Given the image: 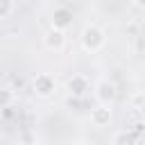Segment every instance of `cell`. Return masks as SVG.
<instances>
[{
  "label": "cell",
  "instance_id": "2",
  "mask_svg": "<svg viewBox=\"0 0 145 145\" xmlns=\"http://www.w3.org/2000/svg\"><path fill=\"white\" fill-rule=\"evenodd\" d=\"M54 88H57V82H54V77L50 72L36 75V79H34V93L39 97H50L54 93Z\"/></svg>",
  "mask_w": 145,
  "mask_h": 145
},
{
  "label": "cell",
  "instance_id": "7",
  "mask_svg": "<svg viewBox=\"0 0 145 145\" xmlns=\"http://www.w3.org/2000/svg\"><path fill=\"white\" fill-rule=\"evenodd\" d=\"M111 145H136L134 136L127 134V131H116L113 138H111Z\"/></svg>",
  "mask_w": 145,
  "mask_h": 145
},
{
  "label": "cell",
  "instance_id": "10",
  "mask_svg": "<svg viewBox=\"0 0 145 145\" xmlns=\"http://www.w3.org/2000/svg\"><path fill=\"white\" fill-rule=\"evenodd\" d=\"M9 100H11V93H9V88H5V104H9Z\"/></svg>",
  "mask_w": 145,
  "mask_h": 145
},
{
  "label": "cell",
  "instance_id": "9",
  "mask_svg": "<svg viewBox=\"0 0 145 145\" xmlns=\"http://www.w3.org/2000/svg\"><path fill=\"white\" fill-rule=\"evenodd\" d=\"M14 11V2H9V0H5L2 5H0V18H7L9 14Z\"/></svg>",
  "mask_w": 145,
  "mask_h": 145
},
{
  "label": "cell",
  "instance_id": "8",
  "mask_svg": "<svg viewBox=\"0 0 145 145\" xmlns=\"http://www.w3.org/2000/svg\"><path fill=\"white\" fill-rule=\"evenodd\" d=\"M52 20H54V27L63 29V27L68 25V20H70V18H68V11H66V9H57V11H54V18H52Z\"/></svg>",
  "mask_w": 145,
  "mask_h": 145
},
{
  "label": "cell",
  "instance_id": "5",
  "mask_svg": "<svg viewBox=\"0 0 145 145\" xmlns=\"http://www.w3.org/2000/svg\"><path fill=\"white\" fill-rule=\"evenodd\" d=\"M111 118H113L111 106H102V104H97V106L91 111V122H93L95 127H106V125L111 122Z\"/></svg>",
  "mask_w": 145,
  "mask_h": 145
},
{
  "label": "cell",
  "instance_id": "6",
  "mask_svg": "<svg viewBox=\"0 0 145 145\" xmlns=\"http://www.w3.org/2000/svg\"><path fill=\"white\" fill-rule=\"evenodd\" d=\"M68 91H70L72 95H82L84 91H88V79H86L84 75H72V77L68 79Z\"/></svg>",
  "mask_w": 145,
  "mask_h": 145
},
{
  "label": "cell",
  "instance_id": "3",
  "mask_svg": "<svg viewBox=\"0 0 145 145\" xmlns=\"http://www.w3.org/2000/svg\"><path fill=\"white\" fill-rule=\"evenodd\" d=\"M95 100L102 104V106H111V102L116 100V86L109 82V79H100L95 84Z\"/></svg>",
  "mask_w": 145,
  "mask_h": 145
},
{
  "label": "cell",
  "instance_id": "1",
  "mask_svg": "<svg viewBox=\"0 0 145 145\" xmlns=\"http://www.w3.org/2000/svg\"><path fill=\"white\" fill-rule=\"evenodd\" d=\"M82 45H84V50H88V52H97L102 45H104V41H106V36H104V32L97 27V25H86L84 29H82Z\"/></svg>",
  "mask_w": 145,
  "mask_h": 145
},
{
  "label": "cell",
  "instance_id": "4",
  "mask_svg": "<svg viewBox=\"0 0 145 145\" xmlns=\"http://www.w3.org/2000/svg\"><path fill=\"white\" fill-rule=\"evenodd\" d=\"M43 45L48 48V50H54V52H59L63 45H66V34H63V29H59V27H50L45 34H43Z\"/></svg>",
  "mask_w": 145,
  "mask_h": 145
},
{
  "label": "cell",
  "instance_id": "11",
  "mask_svg": "<svg viewBox=\"0 0 145 145\" xmlns=\"http://www.w3.org/2000/svg\"><path fill=\"white\" fill-rule=\"evenodd\" d=\"M72 145H86V143H82V140H79V143H72Z\"/></svg>",
  "mask_w": 145,
  "mask_h": 145
}]
</instances>
